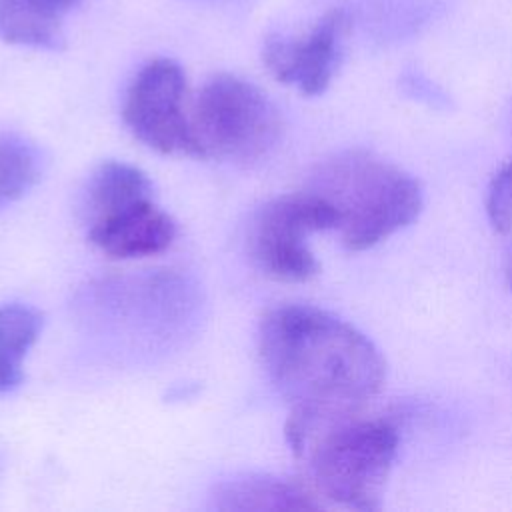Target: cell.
Wrapping results in <instances>:
<instances>
[{
  "label": "cell",
  "instance_id": "1",
  "mask_svg": "<svg viewBox=\"0 0 512 512\" xmlns=\"http://www.w3.org/2000/svg\"><path fill=\"white\" fill-rule=\"evenodd\" d=\"M258 354L296 416L364 412L386 378L384 358L368 336L308 304L268 310L258 328Z\"/></svg>",
  "mask_w": 512,
  "mask_h": 512
},
{
  "label": "cell",
  "instance_id": "2",
  "mask_svg": "<svg viewBox=\"0 0 512 512\" xmlns=\"http://www.w3.org/2000/svg\"><path fill=\"white\" fill-rule=\"evenodd\" d=\"M286 440L316 498L354 510L380 506L398 452L394 424L384 418H368L364 412L290 414Z\"/></svg>",
  "mask_w": 512,
  "mask_h": 512
},
{
  "label": "cell",
  "instance_id": "3",
  "mask_svg": "<svg viewBox=\"0 0 512 512\" xmlns=\"http://www.w3.org/2000/svg\"><path fill=\"white\" fill-rule=\"evenodd\" d=\"M308 190L334 208L336 230L352 252L368 250L414 222L424 202L412 174L366 150H348L322 162Z\"/></svg>",
  "mask_w": 512,
  "mask_h": 512
},
{
  "label": "cell",
  "instance_id": "4",
  "mask_svg": "<svg viewBox=\"0 0 512 512\" xmlns=\"http://www.w3.org/2000/svg\"><path fill=\"white\" fill-rule=\"evenodd\" d=\"M196 158L252 164L266 158L282 136L276 104L252 82L216 74L200 90L190 112Z\"/></svg>",
  "mask_w": 512,
  "mask_h": 512
},
{
  "label": "cell",
  "instance_id": "5",
  "mask_svg": "<svg viewBox=\"0 0 512 512\" xmlns=\"http://www.w3.org/2000/svg\"><path fill=\"white\" fill-rule=\"evenodd\" d=\"M334 208L312 190L286 194L264 204L252 218L248 250L268 278L306 282L320 270L306 238L314 232L336 230Z\"/></svg>",
  "mask_w": 512,
  "mask_h": 512
},
{
  "label": "cell",
  "instance_id": "6",
  "mask_svg": "<svg viewBox=\"0 0 512 512\" xmlns=\"http://www.w3.org/2000/svg\"><path fill=\"white\" fill-rule=\"evenodd\" d=\"M122 118L148 148L196 156L190 114H186V76L174 60L156 58L138 70L128 86Z\"/></svg>",
  "mask_w": 512,
  "mask_h": 512
},
{
  "label": "cell",
  "instance_id": "7",
  "mask_svg": "<svg viewBox=\"0 0 512 512\" xmlns=\"http://www.w3.org/2000/svg\"><path fill=\"white\" fill-rule=\"evenodd\" d=\"M350 30L352 12L330 8L300 36L268 38L262 62L278 82L294 86L306 96H318L332 84L340 68Z\"/></svg>",
  "mask_w": 512,
  "mask_h": 512
},
{
  "label": "cell",
  "instance_id": "8",
  "mask_svg": "<svg viewBox=\"0 0 512 512\" xmlns=\"http://www.w3.org/2000/svg\"><path fill=\"white\" fill-rule=\"evenodd\" d=\"M86 226L88 240L102 254L118 260L160 254L176 236V222L152 196L112 208L88 220Z\"/></svg>",
  "mask_w": 512,
  "mask_h": 512
},
{
  "label": "cell",
  "instance_id": "9",
  "mask_svg": "<svg viewBox=\"0 0 512 512\" xmlns=\"http://www.w3.org/2000/svg\"><path fill=\"white\" fill-rule=\"evenodd\" d=\"M82 0H0V38L30 48H58L68 14Z\"/></svg>",
  "mask_w": 512,
  "mask_h": 512
},
{
  "label": "cell",
  "instance_id": "10",
  "mask_svg": "<svg viewBox=\"0 0 512 512\" xmlns=\"http://www.w3.org/2000/svg\"><path fill=\"white\" fill-rule=\"evenodd\" d=\"M216 510H314L322 504L310 488L264 474L218 484L210 496Z\"/></svg>",
  "mask_w": 512,
  "mask_h": 512
},
{
  "label": "cell",
  "instance_id": "11",
  "mask_svg": "<svg viewBox=\"0 0 512 512\" xmlns=\"http://www.w3.org/2000/svg\"><path fill=\"white\" fill-rule=\"evenodd\" d=\"M42 328L38 310L24 304L0 306V396L16 390L24 376V360Z\"/></svg>",
  "mask_w": 512,
  "mask_h": 512
},
{
  "label": "cell",
  "instance_id": "12",
  "mask_svg": "<svg viewBox=\"0 0 512 512\" xmlns=\"http://www.w3.org/2000/svg\"><path fill=\"white\" fill-rule=\"evenodd\" d=\"M146 196H152V182L140 168L108 160L100 164L88 180L82 204L84 218L88 222L112 208Z\"/></svg>",
  "mask_w": 512,
  "mask_h": 512
},
{
  "label": "cell",
  "instance_id": "13",
  "mask_svg": "<svg viewBox=\"0 0 512 512\" xmlns=\"http://www.w3.org/2000/svg\"><path fill=\"white\" fill-rule=\"evenodd\" d=\"M40 176V154L26 138L0 136V208L20 200Z\"/></svg>",
  "mask_w": 512,
  "mask_h": 512
},
{
  "label": "cell",
  "instance_id": "14",
  "mask_svg": "<svg viewBox=\"0 0 512 512\" xmlns=\"http://www.w3.org/2000/svg\"><path fill=\"white\" fill-rule=\"evenodd\" d=\"M486 214L498 234L512 232V160L506 162L490 180L486 192Z\"/></svg>",
  "mask_w": 512,
  "mask_h": 512
},
{
  "label": "cell",
  "instance_id": "15",
  "mask_svg": "<svg viewBox=\"0 0 512 512\" xmlns=\"http://www.w3.org/2000/svg\"><path fill=\"white\" fill-rule=\"evenodd\" d=\"M506 274H508V280L512 284V246H510V250L506 254Z\"/></svg>",
  "mask_w": 512,
  "mask_h": 512
}]
</instances>
